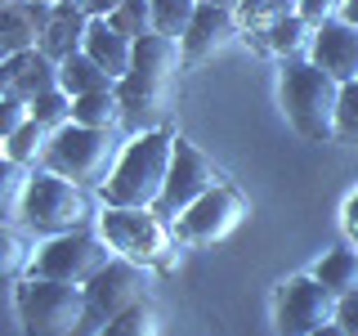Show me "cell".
Masks as SVG:
<instances>
[{"label": "cell", "instance_id": "obj_1", "mask_svg": "<svg viewBox=\"0 0 358 336\" xmlns=\"http://www.w3.org/2000/svg\"><path fill=\"white\" fill-rule=\"evenodd\" d=\"M171 157H175V134L171 130H143L126 144V153L117 157L112 175L103 179V206H157L171 175Z\"/></svg>", "mask_w": 358, "mask_h": 336}, {"label": "cell", "instance_id": "obj_2", "mask_svg": "<svg viewBox=\"0 0 358 336\" xmlns=\"http://www.w3.org/2000/svg\"><path fill=\"white\" fill-rule=\"evenodd\" d=\"M336 104H341V81L327 76L318 63L296 59L282 72V108L300 139L331 144L336 139Z\"/></svg>", "mask_w": 358, "mask_h": 336}, {"label": "cell", "instance_id": "obj_3", "mask_svg": "<svg viewBox=\"0 0 358 336\" xmlns=\"http://www.w3.org/2000/svg\"><path fill=\"white\" fill-rule=\"evenodd\" d=\"M14 309L27 336H76L85 314V287L27 274L14 283Z\"/></svg>", "mask_w": 358, "mask_h": 336}, {"label": "cell", "instance_id": "obj_4", "mask_svg": "<svg viewBox=\"0 0 358 336\" xmlns=\"http://www.w3.org/2000/svg\"><path fill=\"white\" fill-rule=\"evenodd\" d=\"M99 233L108 238L112 251L134 260V265H148V269L175 265L171 220H162L152 206H103Z\"/></svg>", "mask_w": 358, "mask_h": 336}, {"label": "cell", "instance_id": "obj_5", "mask_svg": "<svg viewBox=\"0 0 358 336\" xmlns=\"http://www.w3.org/2000/svg\"><path fill=\"white\" fill-rule=\"evenodd\" d=\"M148 287H152V269L148 265H134L126 255H112V260L85 283V314H81L76 336H99L117 314H126L130 305H143V300H148Z\"/></svg>", "mask_w": 358, "mask_h": 336}, {"label": "cell", "instance_id": "obj_6", "mask_svg": "<svg viewBox=\"0 0 358 336\" xmlns=\"http://www.w3.org/2000/svg\"><path fill=\"white\" fill-rule=\"evenodd\" d=\"M112 157H117V144H112V130H94V126H76L67 121L50 134V148H45V171L72 179L81 188H94L112 175Z\"/></svg>", "mask_w": 358, "mask_h": 336}, {"label": "cell", "instance_id": "obj_7", "mask_svg": "<svg viewBox=\"0 0 358 336\" xmlns=\"http://www.w3.org/2000/svg\"><path fill=\"white\" fill-rule=\"evenodd\" d=\"M22 224L45 233V238H59V233L85 229L90 224V197L81 184L54 175V171H36L27 179V193H22Z\"/></svg>", "mask_w": 358, "mask_h": 336}, {"label": "cell", "instance_id": "obj_8", "mask_svg": "<svg viewBox=\"0 0 358 336\" xmlns=\"http://www.w3.org/2000/svg\"><path fill=\"white\" fill-rule=\"evenodd\" d=\"M108 260H112V251H108V238H103V233L72 229V233L50 238L36 255H31V274H36V278H59V283L85 287Z\"/></svg>", "mask_w": 358, "mask_h": 336}, {"label": "cell", "instance_id": "obj_9", "mask_svg": "<svg viewBox=\"0 0 358 336\" xmlns=\"http://www.w3.org/2000/svg\"><path fill=\"white\" fill-rule=\"evenodd\" d=\"M246 216V202L238 188H229V184H215L210 193H201L193 206L184 211V216H175V238L179 242H188V246H215L224 242L233 229L242 224Z\"/></svg>", "mask_w": 358, "mask_h": 336}, {"label": "cell", "instance_id": "obj_10", "mask_svg": "<svg viewBox=\"0 0 358 336\" xmlns=\"http://www.w3.org/2000/svg\"><path fill=\"white\" fill-rule=\"evenodd\" d=\"M215 184H220V171L206 162V153H197L188 139H175L171 175H166V188H162V197H157L152 211L162 220H175V216H184L201 193H210Z\"/></svg>", "mask_w": 358, "mask_h": 336}, {"label": "cell", "instance_id": "obj_11", "mask_svg": "<svg viewBox=\"0 0 358 336\" xmlns=\"http://www.w3.org/2000/svg\"><path fill=\"white\" fill-rule=\"evenodd\" d=\"M331 314H336V296L313 274H300L278 291L273 323H278V336H309L322 323H331Z\"/></svg>", "mask_w": 358, "mask_h": 336}, {"label": "cell", "instance_id": "obj_12", "mask_svg": "<svg viewBox=\"0 0 358 336\" xmlns=\"http://www.w3.org/2000/svg\"><path fill=\"white\" fill-rule=\"evenodd\" d=\"M45 90H59V63L45 50H22L14 59H0V94L18 104H36Z\"/></svg>", "mask_w": 358, "mask_h": 336}, {"label": "cell", "instance_id": "obj_13", "mask_svg": "<svg viewBox=\"0 0 358 336\" xmlns=\"http://www.w3.org/2000/svg\"><path fill=\"white\" fill-rule=\"evenodd\" d=\"M309 63H318L327 76H336L341 85L358 81V27L345 18H331L322 27H313L309 45Z\"/></svg>", "mask_w": 358, "mask_h": 336}, {"label": "cell", "instance_id": "obj_14", "mask_svg": "<svg viewBox=\"0 0 358 336\" xmlns=\"http://www.w3.org/2000/svg\"><path fill=\"white\" fill-rule=\"evenodd\" d=\"M242 31V18L233 14V9H220V5H197L193 22H188V31L179 36V50H184V63H206L210 54H220L224 45Z\"/></svg>", "mask_w": 358, "mask_h": 336}, {"label": "cell", "instance_id": "obj_15", "mask_svg": "<svg viewBox=\"0 0 358 336\" xmlns=\"http://www.w3.org/2000/svg\"><path fill=\"white\" fill-rule=\"evenodd\" d=\"M50 14L54 5H45V0H18V5L0 9V59H14L22 50H41Z\"/></svg>", "mask_w": 358, "mask_h": 336}, {"label": "cell", "instance_id": "obj_16", "mask_svg": "<svg viewBox=\"0 0 358 336\" xmlns=\"http://www.w3.org/2000/svg\"><path fill=\"white\" fill-rule=\"evenodd\" d=\"M85 31H90V14L81 0H59L50 14V27H45L41 50L50 54L54 63H67L72 54H85Z\"/></svg>", "mask_w": 358, "mask_h": 336}, {"label": "cell", "instance_id": "obj_17", "mask_svg": "<svg viewBox=\"0 0 358 336\" xmlns=\"http://www.w3.org/2000/svg\"><path fill=\"white\" fill-rule=\"evenodd\" d=\"M179 63H184V50H179V41L166 36V31H148V36L134 41V63H130V72L143 76V81L175 85Z\"/></svg>", "mask_w": 358, "mask_h": 336}, {"label": "cell", "instance_id": "obj_18", "mask_svg": "<svg viewBox=\"0 0 358 336\" xmlns=\"http://www.w3.org/2000/svg\"><path fill=\"white\" fill-rule=\"evenodd\" d=\"M85 54L94 59L112 81H121V76L130 72L134 63V41L121 36L117 27H112L108 18H90V31H85Z\"/></svg>", "mask_w": 358, "mask_h": 336}, {"label": "cell", "instance_id": "obj_19", "mask_svg": "<svg viewBox=\"0 0 358 336\" xmlns=\"http://www.w3.org/2000/svg\"><path fill=\"white\" fill-rule=\"evenodd\" d=\"M260 45L268 54H278V59H287V63H296V59H305L309 54V45H313V27L300 14H287V18H278V22H268V27L260 31Z\"/></svg>", "mask_w": 358, "mask_h": 336}, {"label": "cell", "instance_id": "obj_20", "mask_svg": "<svg viewBox=\"0 0 358 336\" xmlns=\"http://www.w3.org/2000/svg\"><path fill=\"white\" fill-rule=\"evenodd\" d=\"M59 85L72 99H81V94H94V90H112L117 81H112V76L90 59V54H72L67 63H59Z\"/></svg>", "mask_w": 358, "mask_h": 336}, {"label": "cell", "instance_id": "obj_21", "mask_svg": "<svg viewBox=\"0 0 358 336\" xmlns=\"http://www.w3.org/2000/svg\"><path fill=\"white\" fill-rule=\"evenodd\" d=\"M72 121H76V126H94V130H112V126L121 121L117 85H112V90H94V94L72 99Z\"/></svg>", "mask_w": 358, "mask_h": 336}, {"label": "cell", "instance_id": "obj_22", "mask_svg": "<svg viewBox=\"0 0 358 336\" xmlns=\"http://www.w3.org/2000/svg\"><path fill=\"white\" fill-rule=\"evenodd\" d=\"M313 278H318L336 300L358 291V251H327L318 260V269H313Z\"/></svg>", "mask_w": 358, "mask_h": 336}, {"label": "cell", "instance_id": "obj_23", "mask_svg": "<svg viewBox=\"0 0 358 336\" xmlns=\"http://www.w3.org/2000/svg\"><path fill=\"white\" fill-rule=\"evenodd\" d=\"M31 274V246L18 229L0 220V283H18Z\"/></svg>", "mask_w": 358, "mask_h": 336}, {"label": "cell", "instance_id": "obj_24", "mask_svg": "<svg viewBox=\"0 0 358 336\" xmlns=\"http://www.w3.org/2000/svg\"><path fill=\"white\" fill-rule=\"evenodd\" d=\"M27 166L14 157H0V220H22V193H27Z\"/></svg>", "mask_w": 358, "mask_h": 336}, {"label": "cell", "instance_id": "obj_25", "mask_svg": "<svg viewBox=\"0 0 358 336\" xmlns=\"http://www.w3.org/2000/svg\"><path fill=\"white\" fill-rule=\"evenodd\" d=\"M50 126H41L36 117H27V126H18L14 134L5 139V157H14V162L22 166H31L36 157H45V148H50Z\"/></svg>", "mask_w": 358, "mask_h": 336}, {"label": "cell", "instance_id": "obj_26", "mask_svg": "<svg viewBox=\"0 0 358 336\" xmlns=\"http://www.w3.org/2000/svg\"><path fill=\"white\" fill-rule=\"evenodd\" d=\"M201 0H152V31H166V36H184L188 22H193Z\"/></svg>", "mask_w": 358, "mask_h": 336}, {"label": "cell", "instance_id": "obj_27", "mask_svg": "<svg viewBox=\"0 0 358 336\" xmlns=\"http://www.w3.org/2000/svg\"><path fill=\"white\" fill-rule=\"evenodd\" d=\"M157 332H162V318H157V309L143 300V305H130L126 314H117L99 336H157Z\"/></svg>", "mask_w": 358, "mask_h": 336}, {"label": "cell", "instance_id": "obj_28", "mask_svg": "<svg viewBox=\"0 0 358 336\" xmlns=\"http://www.w3.org/2000/svg\"><path fill=\"white\" fill-rule=\"evenodd\" d=\"M108 22L121 31V36H130V41L148 36L152 31V0H126V5H117L108 14Z\"/></svg>", "mask_w": 358, "mask_h": 336}, {"label": "cell", "instance_id": "obj_29", "mask_svg": "<svg viewBox=\"0 0 358 336\" xmlns=\"http://www.w3.org/2000/svg\"><path fill=\"white\" fill-rule=\"evenodd\" d=\"M296 5H300V0H242L238 18H242V27H246V31H264L268 22L296 14Z\"/></svg>", "mask_w": 358, "mask_h": 336}, {"label": "cell", "instance_id": "obj_30", "mask_svg": "<svg viewBox=\"0 0 358 336\" xmlns=\"http://www.w3.org/2000/svg\"><path fill=\"white\" fill-rule=\"evenodd\" d=\"M31 117L41 121V126H50V130H59V126H67L72 121V94L59 85V90H45V94L31 104Z\"/></svg>", "mask_w": 358, "mask_h": 336}, {"label": "cell", "instance_id": "obj_31", "mask_svg": "<svg viewBox=\"0 0 358 336\" xmlns=\"http://www.w3.org/2000/svg\"><path fill=\"white\" fill-rule=\"evenodd\" d=\"M336 139L358 144V81L341 85V104H336Z\"/></svg>", "mask_w": 358, "mask_h": 336}, {"label": "cell", "instance_id": "obj_32", "mask_svg": "<svg viewBox=\"0 0 358 336\" xmlns=\"http://www.w3.org/2000/svg\"><path fill=\"white\" fill-rule=\"evenodd\" d=\"M341 5H345V0H300V5H296V14L305 18L309 27H322V22L341 18Z\"/></svg>", "mask_w": 358, "mask_h": 336}, {"label": "cell", "instance_id": "obj_33", "mask_svg": "<svg viewBox=\"0 0 358 336\" xmlns=\"http://www.w3.org/2000/svg\"><path fill=\"white\" fill-rule=\"evenodd\" d=\"M27 117H31V104H18V99L0 94V139H9L18 126H27Z\"/></svg>", "mask_w": 358, "mask_h": 336}, {"label": "cell", "instance_id": "obj_34", "mask_svg": "<svg viewBox=\"0 0 358 336\" xmlns=\"http://www.w3.org/2000/svg\"><path fill=\"white\" fill-rule=\"evenodd\" d=\"M331 318L345 328V336H358V291H350V296L336 300V314H331Z\"/></svg>", "mask_w": 358, "mask_h": 336}, {"label": "cell", "instance_id": "obj_35", "mask_svg": "<svg viewBox=\"0 0 358 336\" xmlns=\"http://www.w3.org/2000/svg\"><path fill=\"white\" fill-rule=\"evenodd\" d=\"M81 5H85V14H90V18H108L112 9L126 5V0H81Z\"/></svg>", "mask_w": 358, "mask_h": 336}, {"label": "cell", "instance_id": "obj_36", "mask_svg": "<svg viewBox=\"0 0 358 336\" xmlns=\"http://www.w3.org/2000/svg\"><path fill=\"white\" fill-rule=\"evenodd\" d=\"M345 229H350V238H358V193L345 202Z\"/></svg>", "mask_w": 358, "mask_h": 336}, {"label": "cell", "instance_id": "obj_37", "mask_svg": "<svg viewBox=\"0 0 358 336\" xmlns=\"http://www.w3.org/2000/svg\"><path fill=\"white\" fill-rule=\"evenodd\" d=\"M341 18H345V22H354V27H358V0H345V5H341Z\"/></svg>", "mask_w": 358, "mask_h": 336}, {"label": "cell", "instance_id": "obj_38", "mask_svg": "<svg viewBox=\"0 0 358 336\" xmlns=\"http://www.w3.org/2000/svg\"><path fill=\"white\" fill-rule=\"evenodd\" d=\"M309 336H345V328L331 318V323H322V328H318V332H309Z\"/></svg>", "mask_w": 358, "mask_h": 336}, {"label": "cell", "instance_id": "obj_39", "mask_svg": "<svg viewBox=\"0 0 358 336\" xmlns=\"http://www.w3.org/2000/svg\"><path fill=\"white\" fill-rule=\"evenodd\" d=\"M201 5H220V9H233V14H238L242 0H201Z\"/></svg>", "mask_w": 358, "mask_h": 336}, {"label": "cell", "instance_id": "obj_40", "mask_svg": "<svg viewBox=\"0 0 358 336\" xmlns=\"http://www.w3.org/2000/svg\"><path fill=\"white\" fill-rule=\"evenodd\" d=\"M9 5H18V0H0V9H9Z\"/></svg>", "mask_w": 358, "mask_h": 336}, {"label": "cell", "instance_id": "obj_41", "mask_svg": "<svg viewBox=\"0 0 358 336\" xmlns=\"http://www.w3.org/2000/svg\"><path fill=\"white\" fill-rule=\"evenodd\" d=\"M0 157H5V139H0Z\"/></svg>", "mask_w": 358, "mask_h": 336}, {"label": "cell", "instance_id": "obj_42", "mask_svg": "<svg viewBox=\"0 0 358 336\" xmlns=\"http://www.w3.org/2000/svg\"><path fill=\"white\" fill-rule=\"evenodd\" d=\"M45 5H59V0H45Z\"/></svg>", "mask_w": 358, "mask_h": 336}]
</instances>
